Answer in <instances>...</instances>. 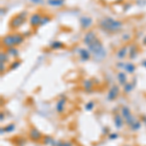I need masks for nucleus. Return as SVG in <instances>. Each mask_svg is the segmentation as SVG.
<instances>
[{"mask_svg":"<svg viewBox=\"0 0 146 146\" xmlns=\"http://www.w3.org/2000/svg\"><path fill=\"white\" fill-rule=\"evenodd\" d=\"M98 25L104 31L109 32V33H115L123 28L124 23L121 21L115 20L111 17H104L100 21Z\"/></svg>","mask_w":146,"mask_h":146,"instance_id":"obj_1","label":"nucleus"},{"mask_svg":"<svg viewBox=\"0 0 146 146\" xmlns=\"http://www.w3.org/2000/svg\"><path fill=\"white\" fill-rule=\"evenodd\" d=\"M25 38L23 33L20 32H13L8 33L1 38V45L5 49L11 48V47H18L25 42Z\"/></svg>","mask_w":146,"mask_h":146,"instance_id":"obj_2","label":"nucleus"},{"mask_svg":"<svg viewBox=\"0 0 146 146\" xmlns=\"http://www.w3.org/2000/svg\"><path fill=\"white\" fill-rule=\"evenodd\" d=\"M87 49L90 51L91 55L95 58L96 60L98 62H100V60H103L105 58H106V50H105L103 44L101 43V41L100 39H96L93 43H91L90 45L87 46Z\"/></svg>","mask_w":146,"mask_h":146,"instance_id":"obj_3","label":"nucleus"},{"mask_svg":"<svg viewBox=\"0 0 146 146\" xmlns=\"http://www.w3.org/2000/svg\"><path fill=\"white\" fill-rule=\"evenodd\" d=\"M27 11L20 12V13L15 15L10 20V22H9V27H10L11 29L16 30L22 27L23 23L27 22Z\"/></svg>","mask_w":146,"mask_h":146,"instance_id":"obj_4","label":"nucleus"},{"mask_svg":"<svg viewBox=\"0 0 146 146\" xmlns=\"http://www.w3.org/2000/svg\"><path fill=\"white\" fill-rule=\"evenodd\" d=\"M43 136L44 135H42L41 131H40L38 129L35 128V127H31V128L29 129V131H28V138H29L30 140L34 141V142H39V141H41Z\"/></svg>","mask_w":146,"mask_h":146,"instance_id":"obj_5","label":"nucleus"},{"mask_svg":"<svg viewBox=\"0 0 146 146\" xmlns=\"http://www.w3.org/2000/svg\"><path fill=\"white\" fill-rule=\"evenodd\" d=\"M42 17H43V15H42L41 13H39V12H36V13L32 14L29 17V20H28L31 27H33V28L39 27L40 23H41V21H42Z\"/></svg>","mask_w":146,"mask_h":146,"instance_id":"obj_6","label":"nucleus"},{"mask_svg":"<svg viewBox=\"0 0 146 146\" xmlns=\"http://www.w3.org/2000/svg\"><path fill=\"white\" fill-rule=\"evenodd\" d=\"M119 94H120V87L117 86V85H113L107 93V96H106L107 100L109 101L115 100L119 96Z\"/></svg>","mask_w":146,"mask_h":146,"instance_id":"obj_7","label":"nucleus"},{"mask_svg":"<svg viewBox=\"0 0 146 146\" xmlns=\"http://www.w3.org/2000/svg\"><path fill=\"white\" fill-rule=\"evenodd\" d=\"M79 23H80V27H81L82 29H89L92 25H93V19L91 17H89V16H82V17H80L79 19Z\"/></svg>","mask_w":146,"mask_h":146,"instance_id":"obj_8","label":"nucleus"},{"mask_svg":"<svg viewBox=\"0 0 146 146\" xmlns=\"http://www.w3.org/2000/svg\"><path fill=\"white\" fill-rule=\"evenodd\" d=\"M96 39H98V37H96V32L93 31V30H89V31L86 32V34H85L83 37V44L88 46V45H90L91 43H93Z\"/></svg>","mask_w":146,"mask_h":146,"instance_id":"obj_9","label":"nucleus"},{"mask_svg":"<svg viewBox=\"0 0 146 146\" xmlns=\"http://www.w3.org/2000/svg\"><path fill=\"white\" fill-rule=\"evenodd\" d=\"M66 96H60V98L56 101V111L58 113V114H62V113L64 112L65 109V104H66Z\"/></svg>","mask_w":146,"mask_h":146,"instance_id":"obj_10","label":"nucleus"},{"mask_svg":"<svg viewBox=\"0 0 146 146\" xmlns=\"http://www.w3.org/2000/svg\"><path fill=\"white\" fill-rule=\"evenodd\" d=\"M113 122H114V125H115V127H116L117 129H123V126L125 124V119L121 115V113H119V112L115 113L114 117H113Z\"/></svg>","mask_w":146,"mask_h":146,"instance_id":"obj_11","label":"nucleus"},{"mask_svg":"<svg viewBox=\"0 0 146 146\" xmlns=\"http://www.w3.org/2000/svg\"><path fill=\"white\" fill-rule=\"evenodd\" d=\"M82 87H83V90L86 93H91L94 90V87H95V83L92 79H85L82 82Z\"/></svg>","mask_w":146,"mask_h":146,"instance_id":"obj_12","label":"nucleus"},{"mask_svg":"<svg viewBox=\"0 0 146 146\" xmlns=\"http://www.w3.org/2000/svg\"><path fill=\"white\" fill-rule=\"evenodd\" d=\"M78 53H79L80 60H81L82 62H88L92 56L90 51L86 48H80L78 50Z\"/></svg>","mask_w":146,"mask_h":146,"instance_id":"obj_13","label":"nucleus"},{"mask_svg":"<svg viewBox=\"0 0 146 146\" xmlns=\"http://www.w3.org/2000/svg\"><path fill=\"white\" fill-rule=\"evenodd\" d=\"M129 58L131 60H135L138 55V47L136 44L131 43L129 45Z\"/></svg>","mask_w":146,"mask_h":146,"instance_id":"obj_14","label":"nucleus"},{"mask_svg":"<svg viewBox=\"0 0 146 146\" xmlns=\"http://www.w3.org/2000/svg\"><path fill=\"white\" fill-rule=\"evenodd\" d=\"M129 53V45H124L122 47H120L119 50L117 51L116 53V58L118 60H124L125 58L127 56Z\"/></svg>","mask_w":146,"mask_h":146,"instance_id":"obj_15","label":"nucleus"},{"mask_svg":"<svg viewBox=\"0 0 146 146\" xmlns=\"http://www.w3.org/2000/svg\"><path fill=\"white\" fill-rule=\"evenodd\" d=\"M135 80H136V78L133 79V82H128V83H127L126 85H124V86H123V92H124V94L128 95V94H129L131 91L133 90V88L135 87Z\"/></svg>","mask_w":146,"mask_h":146,"instance_id":"obj_16","label":"nucleus"},{"mask_svg":"<svg viewBox=\"0 0 146 146\" xmlns=\"http://www.w3.org/2000/svg\"><path fill=\"white\" fill-rule=\"evenodd\" d=\"M117 80H118L119 84L121 86H124L128 83V77H127V74L123 71H119L118 74H117Z\"/></svg>","mask_w":146,"mask_h":146,"instance_id":"obj_17","label":"nucleus"},{"mask_svg":"<svg viewBox=\"0 0 146 146\" xmlns=\"http://www.w3.org/2000/svg\"><path fill=\"white\" fill-rule=\"evenodd\" d=\"M6 53L8 54L10 58H14L15 60H17V58L20 55V52H19L17 47H11V48L6 49Z\"/></svg>","mask_w":146,"mask_h":146,"instance_id":"obj_18","label":"nucleus"},{"mask_svg":"<svg viewBox=\"0 0 146 146\" xmlns=\"http://www.w3.org/2000/svg\"><path fill=\"white\" fill-rule=\"evenodd\" d=\"M42 142L44 145H51V146H56V141L54 139V137L52 135H44L42 138Z\"/></svg>","mask_w":146,"mask_h":146,"instance_id":"obj_19","label":"nucleus"},{"mask_svg":"<svg viewBox=\"0 0 146 146\" xmlns=\"http://www.w3.org/2000/svg\"><path fill=\"white\" fill-rule=\"evenodd\" d=\"M47 4L52 7L60 8L65 4V0H47Z\"/></svg>","mask_w":146,"mask_h":146,"instance_id":"obj_20","label":"nucleus"},{"mask_svg":"<svg viewBox=\"0 0 146 146\" xmlns=\"http://www.w3.org/2000/svg\"><path fill=\"white\" fill-rule=\"evenodd\" d=\"M50 48L52 50H60L64 47V44L62 41H58V40H55V41H52L50 43Z\"/></svg>","mask_w":146,"mask_h":146,"instance_id":"obj_21","label":"nucleus"},{"mask_svg":"<svg viewBox=\"0 0 146 146\" xmlns=\"http://www.w3.org/2000/svg\"><path fill=\"white\" fill-rule=\"evenodd\" d=\"M124 69L126 70V72L129 73V74H133L136 69V66L135 65V63H133V62H127V63H125Z\"/></svg>","mask_w":146,"mask_h":146,"instance_id":"obj_22","label":"nucleus"},{"mask_svg":"<svg viewBox=\"0 0 146 146\" xmlns=\"http://www.w3.org/2000/svg\"><path fill=\"white\" fill-rule=\"evenodd\" d=\"M137 120H138V119H136L133 114H131L129 116L127 117V118H125V124H126L127 126H128L129 128V127L133 126V125L135 124V122L137 121Z\"/></svg>","mask_w":146,"mask_h":146,"instance_id":"obj_23","label":"nucleus"},{"mask_svg":"<svg viewBox=\"0 0 146 146\" xmlns=\"http://www.w3.org/2000/svg\"><path fill=\"white\" fill-rule=\"evenodd\" d=\"M120 113H121V115L123 116V118H127L128 116H129V115L131 114V109L127 106V105H123V106L121 107V110H120Z\"/></svg>","mask_w":146,"mask_h":146,"instance_id":"obj_24","label":"nucleus"},{"mask_svg":"<svg viewBox=\"0 0 146 146\" xmlns=\"http://www.w3.org/2000/svg\"><path fill=\"white\" fill-rule=\"evenodd\" d=\"M22 64V62H21L20 60H14L13 62L10 63V65H9V68L8 70H15L17 69L18 67H20V65Z\"/></svg>","mask_w":146,"mask_h":146,"instance_id":"obj_25","label":"nucleus"},{"mask_svg":"<svg viewBox=\"0 0 146 146\" xmlns=\"http://www.w3.org/2000/svg\"><path fill=\"white\" fill-rule=\"evenodd\" d=\"M9 60H10V56H9V55L6 53V51L5 52L2 51L1 54H0V62H3V63H7Z\"/></svg>","mask_w":146,"mask_h":146,"instance_id":"obj_26","label":"nucleus"},{"mask_svg":"<svg viewBox=\"0 0 146 146\" xmlns=\"http://www.w3.org/2000/svg\"><path fill=\"white\" fill-rule=\"evenodd\" d=\"M140 128H141V122L139 121V120H137V121H136L133 126L129 127V129L133 131H137Z\"/></svg>","mask_w":146,"mask_h":146,"instance_id":"obj_27","label":"nucleus"},{"mask_svg":"<svg viewBox=\"0 0 146 146\" xmlns=\"http://www.w3.org/2000/svg\"><path fill=\"white\" fill-rule=\"evenodd\" d=\"M51 19L52 18L49 15H43V17H42L41 23H40V27H44V25H46L48 23H50Z\"/></svg>","mask_w":146,"mask_h":146,"instance_id":"obj_28","label":"nucleus"},{"mask_svg":"<svg viewBox=\"0 0 146 146\" xmlns=\"http://www.w3.org/2000/svg\"><path fill=\"white\" fill-rule=\"evenodd\" d=\"M56 146H73L71 141H62V140H58L56 142Z\"/></svg>","mask_w":146,"mask_h":146,"instance_id":"obj_29","label":"nucleus"},{"mask_svg":"<svg viewBox=\"0 0 146 146\" xmlns=\"http://www.w3.org/2000/svg\"><path fill=\"white\" fill-rule=\"evenodd\" d=\"M4 129H5V131L6 133H13L14 131H15V129H16V126H15V124H9V125H7V126L4 127Z\"/></svg>","mask_w":146,"mask_h":146,"instance_id":"obj_30","label":"nucleus"},{"mask_svg":"<svg viewBox=\"0 0 146 146\" xmlns=\"http://www.w3.org/2000/svg\"><path fill=\"white\" fill-rule=\"evenodd\" d=\"M94 108H95V102H94V101H89V102H87L86 104H85V109H86L87 111H92Z\"/></svg>","mask_w":146,"mask_h":146,"instance_id":"obj_31","label":"nucleus"},{"mask_svg":"<svg viewBox=\"0 0 146 146\" xmlns=\"http://www.w3.org/2000/svg\"><path fill=\"white\" fill-rule=\"evenodd\" d=\"M107 136H108V138H109L110 140H113V139H116V138H118L119 135L117 133H110Z\"/></svg>","mask_w":146,"mask_h":146,"instance_id":"obj_32","label":"nucleus"},{"mask_svg":"<svg viewBox=\"0 0 146 146\" xmlns=\"http://www.w3.org/2000/svg\"><path fill=\"white\" fill-rule=\"evenodd\" d=\"M110 133V129L108 127H103L102 128V135H108Z\"/></svg>","mask_w":146,"mask_h":146,"instance_id":"obj_33","label":"nucleus"},{"mask_svg":"<svg viewBox=\"0 0 146 146\" xmlns=\"http://www.w3.org/2000/svg\"><path fill=\"white\" fill-rule=\"evenodd\" d=\"M122 39H123V41L125 42H129V40H131V35L128 33H125L123 34V36H122Z\"/></svg>","mask_w":146,"mask_h":146,"instance_id":"obj_34","label":"nucleus"},{"mask_svg":"<svg viewBox=\"0 0 146 146\" xmlns=\"http://www.w3.org/2000/svg\"><path fill=\"white\" fill-rule=\"evenodd\" d=\"M0 71H1L2 74L6 71V63H3V62L0 63Z\"/></svg>","mask_w":146,"mask_h":146,"instance_id":"obj_35","label":"nucleus"},{"mask_svg":"<svg viewBox=\"0 0 146 146\" xmlns=\"http://www.w3.org/2000/svg\"><path fill=\"white\" fill-rule=\"evenodd\" d=\"M131 3H125L124 4V7H123V11L124 12H127L129 10V9H131Z\"/></svg>","mask_w":146,"mask_h":146,"instance_id":"obj_36","label":"nucleus"},{"mask_svg":"<svg viewBox=\"0 0 146 146\" xmlns=\"http://www.w3.org/2000/svg\"><path fill=\"white\" fill-rule=\"evenodd\" d=\"M35 5H41V4H44V0H30Z\"/></svg>","mask_w":146,"mask_h":146,"instance_id":"obj_37","label":"nucleus"},{"mask_svg":"<svg viewBox=\"0 0 146 146\" xmlns=\"http://www.w3.org/2000/svg\"><path fill=\"white\" fill-rule=\"evenodd\" d=\"M136 4L138 6H144L146 4V0H136Z\"/></svg>","mask_w":146,"mask_h":146,"instance_id":"obj_38","label":"nucleus"},{"mask_svg":"<svg viewBox=\"0 0 146 146\" xmlns=\"http://www.w3.org/2000/svg\"><path fill=\"white\" fill-rule=\"evenodd\" d=\"M116 67L117 68H124L125 67V63L124 62H117L116 63Z\"/></svg>","mask_w":146,"mask_h":146,"instance_id":"obj_39","label":"nucleus"},{"mask_svg":"<svg viewBox=\"0 0 146 146\" xmlns=\"http://www.w3.org/2000/svg\"><path fill=\"white\" fill-rule=\"evenodd\" d=\"M4 119H5V114H4V112H1V114H0V121L3 122Z\"/></svg>","mask_w":146,"mask_h":146,"instance_id":"obj_40","label":"nucleus"},{"mask_svg":"<svg viewBox=\"0 0 146 146\" xmlns=\"http://www.w3.org/2000/svg\"><path fill=\"white\" fill-rule=\"evenodd\" d=\"M23 36H25V37H29L30 35H31V32H30V31H25V33H23Z\"/></svg>","mask_w":146,"mask_h":146,"instance_id":"obj_41","label":"nucleus"},{"mask_svg":"<svg viewBox=\"0 0 146 146\" xmlns=\"http://www.w3.org/2000/svg\"><path fill=\"white\" fill-rule=\"evenodd\" d=\"M141 121L143 122V124L145 125L146 126V116H144V115H142V116H141Z\"/></svg>","mask_w":146,"mask_h":146,"instance_id":"obj_42","label":"nucleus"},{"mask_svg":"<svg viewBox=\"0 0 146 146\" xmlns=\"http://www.w3.org/2000/svg\"><path fill=\"white\" fill-rule=\"evenodd\" d=\"M142 45L146 46V35H145L144 37H143V39H142Z\"/></svg>","mask_w":146,"mask_h":146,"instance_id":"obj_43","label":"nucleus"},{"mask_svg":"<svg viewBox=\"0 0 146 146\" xmlns=\"http://www.w3.org/2000/svg\"><path fill=\"white\" fill-rule=\"evenodd\" d=\"M141 65H142L143 67L146 68V60H143L142 62H141Z\"/></svg>","mask_w":146,"mask_h":146,"instance_id":"obj_44","label":"nucleus"},{"mask_svg":"<svg viewBox=\"0 0 146 146\" xmlns=\"http://www.w3.org/2000/svg\"><path fill=\"white\" fill-rule=\"evenodd\" d=\"M0 131H1V135H3L4 133H6L5 129H4V127H1V129H0Z\"/></svg>","mask_w":146,"mask_h":146,"instance_id":"obj_45","label":"nucleus"},{"mask_svg":"<svg viewBox=\"0 0 146 146\" xmlns=\"http://www.w3.org/2000/svg\"><path fill=\"white\" fill-rule=\"evenodd\" d=\"M5 13H6L5 10H4V9L2 8V9H1V16H3V14H4V15H5Z\"/></svg>","mask_w":146,"mask_h":146,"instance_id":"obj_46","label":"nucleus"},{"mask_svg":"<svg viewBox=\"0 0 146 146\" xmlns=\"http://www.w3.org/2000/svg\"><path fill=\"white\" fill-rule=\"evenodd\" d=\"M124 146H131V145H124Z\"/></svg>","mask_w":146,"mask_h":146,"instance_id":"obj_47","label":"nucleus"}]
</instances>
